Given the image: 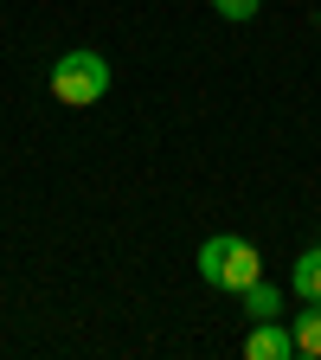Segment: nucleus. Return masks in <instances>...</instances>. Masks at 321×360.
Wrapping results in <instances>:
<instances>
[{"label": "nucleus", "instance_id": "f257e3e1", "mask_svg": "<svg viewBox=\"0 0 321 360\" xmlns=\"http://www.w3.org/2000/svg\"><path fill=\"white\" fill-rule=\"evenodd\" d=\"M199 277L212 283V290H244V283H257L263 277V257H257V245L251 238H238V232H218V238H206L199 245Z\"/></svg>", "mask_w": 321, "mask_h": 360}, {"label": "nucleus", "instance_id": "f03ea898", "mask_svg": "<svg viewBox=\"0 0 321 360\" xmlns=\"http://www.w3.org/2000/svg\"><path fill=\"white\" fill-rule=\"evenodd\" d=\"M52 97L71 103V110H90L110 97V58L103 52H65L52 65Z\"/></svg>", "mask_w": 321, "mask_h": 360}, {"label": "nucleus", "instance_id": "7ed1b4c3", "mask_svg": "<svg viewBox=\"0 0 321 360\" xmlns=\"http://www.w3.org/2000/svg\"><path fill=\"white\" fill-rule=\"evenodd\" d=\"M244 354H251V360H289V354H296V335L277 328V322H257L251 341H244Z\"/></svg>", "mask_w": 321, "mask_h": 360}, {"label": "nucleus", "instance_id": "20e7f679", "mask_svg": "<svg viewBox=\"0 0 321 360\" xmlns=\"http://www.w3.org/2000/svg\"><path fill=\"white\" fill-rule=\"evenodd\" d=\"M289 290H296L302 302H321V245L296 257V270H289Z\"/></svg>", "mask_w": 321, "mask_h": 360}, {"label": "nucleus", "instance_id": "39448f33", "mask_svg": "<svg viewBox=\"0 0 321 360\" xmlns=\"http://www.w3.org/2000/svg\"><path fill=\"white\" fill-rule=\"evenodd\" d=\"M289 335H296V354H302V360H321V302H308V309L296 315Z\"/></svg>", "mask_w": 321, "mask_h": 360}, {"label": "nucleus", "instance_id": "423d86ee", "mask_svg": "<svg viewBox=\"0 0 321 360\" xmlns=\"http://www.w3.org/2000/svg\"><path fill=\"white\" fill-rule=\"evenodd\" d=\"M238 296H244V309L257 315V322H277V315H283V290H277V283H263V277H257V283H244Z\"/></svg>", "mask_w": 321, "mask_h": 360}, {"label": "nucleus", "instance_id": "0eeeda50", "mask_svg": "<svg viewBox=\"0 0 321 360\" xmlns=\"http://www.w3.org/2000/svg\"><path fill=\"white\" fill-rule=\"evenodd\" d=\"M212 7H218V13H225V20H251V13H257V7H263V0H212Z\"/></svg>", "mask_w": 321, "mask_h": 360}]
</instances>
